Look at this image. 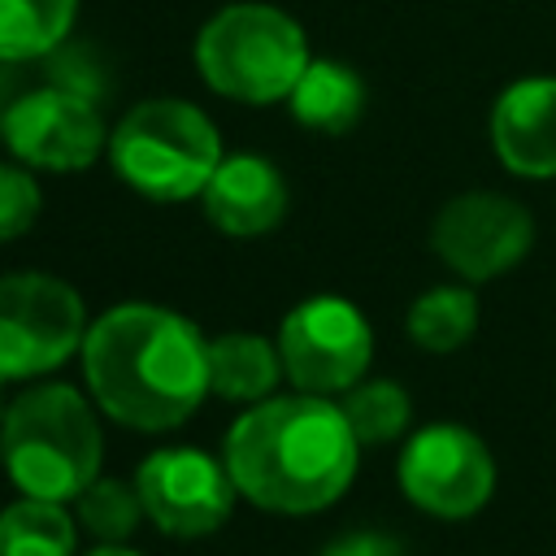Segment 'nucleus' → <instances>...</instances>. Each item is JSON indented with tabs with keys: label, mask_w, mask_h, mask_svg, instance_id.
<instances>
[{
	"label": "nucleus",
	"mask_w": 556,
	"mask_h": 556,
	"mask_svg": "<svg viewBox=\"0 0 556 556\" xmlns=\"http://www.w3.org/2000/svg\"><path fill=\"white\" fill-rule=\"evenodd\" d=\"M87 313L83 295L52 274L0 278V382L35 378L83 352Z\"/></svg>",
	"instance_id": "obj_6"
},
{
	"label": "nucleus",
	"mask_w": 556,
	"mask_h": 556,
	"mask_svg": "<svg viewBox=\"0 0 556 556\" xmlns=\"http://www.w3.org/2000/svg\"><path fill=\"white\" fill-rule=\"evenodd\" d=\"M361 443L326 395H269L226 434V469L243 500L265 513H317L356 478Z\"/></svg>",
	"instance_id": "obj_2"
},
{
	"label": "nucleus",
	"mask_w": 556,
	"mask_h": 556,
	"mask_svg": "<svg viewBox=\"0 0 556 556\" xmlns=\"http://www.w3.org/2000/svg\"><path fill=\"white\" fill-rule=\"evenodd\" d=\"M491 148L517 178H556V78L508 83L491 104Z\"/></svg>",
	"instance_id": "obj_12"
},
{
	"label": "nucleus",
	"mask_w": 556,
	"mask_h": 556,
	"mask_svg": "<svg viewBox=\"0 0 556 556\" xmlns=\"http://www.w3.org/2000/svg\"><path fill=\"white\" fill-rule=\"evenodd\" d=\"M400 486L430 517H473L495 491V460L486 443L456 421L421 426L400 452Z\"/></svg>",
	"instance_id": "obj_8"
},
{
	"label": "nucleus",
	"mask_w": 556,
	"mask_h": 556,
	"mask_svg": "<svg viewBox=\"0 0 556 556\" xmlns=\"http://www.w3.org/2000/svg\"><path fill=\"white\" fill-rule=\"evenodd\" d=\"M87 556H139V552H130V547H122V543H100V547L87 552Z\"/></svg>",
	"instance_id": "obj_23"
},
{
	"label": "nucleus",
	"mask_w": 556,
	"mask_h": 556,
	"mask_svg": "<svg viewBox=\"0 0 556 556\" xmlns=\"http://www.w3.org/2000/svg\"><path fill=\"white\" fill-rule=\"evenodd\" d=\"M204 217L235 239H252L274 230L287 217V178L265 156H222L217 174L200 191Z\"/></svg>",
	"instance_id": "obj_13"
},
{
	"label": "nucleus",
	"mask_w": 556,
	"mask_h": 556,
	"mask_svg": "<svg viewBox=\"0 0 556 556\" xmlns=\"http://www.w3.org/2000/svg\"><path fill=\"white\" fill-rule=\"evenodd\" d=\"M0 426H4V413H0Z\"/></svg>",
	"instance_id": "obj_24"
},
{
	"label": "nucleus",
	"mask_w": 556,
	"mask_h": 556,
	"mask_svg": "<svg viewBox=\"0 0 556 556\" xmlns=\"http://www.w3.org/2000/svg\"><path fill=\"white\" fill-rule=\"evenodd\" d=\"M291 113L300 126L321 130V135H343L361 122L365 113V83L352 65L343 61H308V70L300 74V83L291 87Z\"/></svg>",
	"instance_id": "obj_14"
},
{
	"label": "nucleus",
	"mask_w": 556,
	"mask_h": 556,
	"mask_svg": "<svg viewBox=\"0 0 556 556\" xmlns=\"http://www.w3.org/2000/svg\"><path fill=\"white\" fill-rule=\"evenodd\" d=\"M39 204H43V195H39L35 174L0 161V239L26 235L39 217Z\"/></svg>",
	"instance_id": "obj_21"
},
{
	"label": "nucleus",
	"mask_w": 556,
	"mask_h": 556,
	"mask_svg": "<svg viewBox=\"0 0 556 556\" xmlns=\"http://www.w3.org/2000/svg\"><path fill=\"white\" fill-rule=\"evenodd\" d=\"M278 356L295 391H308V395L352 391L369 369L374 330L352 300L313 295L282 317Z\"/></svg>",
	"instance_id": "obj_7"
},
{
	"label": "nucleus",
	"mask_w": 556,
	"mask_h": 556,
	"mask_svg": "<svg viewBox=\"0 0 556 556\" xmlns=\"http://www.w3.org/2000/svg\"><path fill=\"white\" fill-rule=\"evenodd\" d=\"M0 460L22 495L61 504L78 500L100 478L104 434L91 404L74 387L43 382L4 408Z\"/></svg>",
	"instance_id": "obj_3"
},
{
	"label": "nucleus",
	"mask_w": 556,
	"mask_h": 556,
	"mask_svg": "<svg viewBox=\"0 0 556 556\" xmlns=\"http://www.w3.org/2000/svg\"><path fill=\"white\" fill-rule=\"evenodd\" d=\"M78 17V0H0V61L52 56Z\"/></svg>",
	"instance_id": "obj_16"
},
{
	"label": "nucleus",
	"mask_w": 556,
	"mask_h": 556,
	"mask_svg": "<svg viewBox=\"0 0 556 556\" xmlns=\"http://www.w3.org/2000/svg\"><path fill=\"white\" fill-rule=\"evenodd\" d=\"M478 330V295L469 287H430L408 304V339L421 352H456Z\"/></svg>",
	"instance_id": "obj_17"
},
{
	"label": "nucleus",
	"mask_w": 556,
	"mask_h": 556,
	"mask_svg": "<svg viewBox=\"0 0 556 556\" xmlns=\"http://www.w3.org/2000/svg\"><path fill=\"white\" fill-rule=\"evenodd\" d=\"M530 243L534 217L526 213V204L500 191L452 195L430 226V248L465 282H491L508 274L530 252Z\"/></svg>",
	"instance_id": "obj_10"
},
{
	"label": "nucleus",
	"mask_w": 556,
	"mask_h": 556,
	"mask_svg": "<svg viewBox=\"0 0 556 556\" xmlns=\"http://www.w3.org/2000/svg\"><path fill=\"white\" fill-rule=\"evenodd\" d=\"M83 374L117 426L174 430L208 395V339L174 308L113 304L87 326Z\"/></svg>",
	"instance_id": "obj_1"
},
{
	"label": "nucleus",
	"mask_w": 556,
	"mask_h": 556,
	"mask_svg": "<svg viewBox=\"0 0 556 556\" xmlns=\"http://www.w3.org/2000/svg\"><path fill=\"white\" fill-rule=\"evenodd\" d=\"M343 417L356 434L361 447H374V443H391L408 430V417H413V404H408V391L391 378H369V382H356L352 391H343Z\"/></svg>",
	"instance_id": "obj_19"
},
{
	"label": "nucleus",
	"mask_w": 556,
	"mask_h": 556,
	"mask_svg": "<svg viewBox=\"0 0 556 556\" xmlns=\"http://www.w3.org/2000/svg\"><path fill=\"white\" fill-rule=\"evenodd\" d=\"M113 174L148 200H191L222 165V139L208 113L187 100H143L109 135Z\"/></svg>",
	"instance_id": "obj_5"
},
{
	"label": "nucleus",
	"mask_w": 556,
	"mask_h": 556,
	"mask_svg": "<svg viewBox=\"0 0 556 556\" xmlns=\"http://www.w3.org/2000/svg\"><path fill=\"white\" fill-rule=\"evenodd\" d=\"M0 117H4V113H0Z\"/></svg>",
	"instance_id": "obj_25"
},
{
	"label": "nucleus",
	"mask_w": 556,
	"mask_h": 556,
	"mask_svg": "<svg viewBox=\"0 0 556 556\" xmlns=\"http://www.w3.org/2000/svg\"><path fill=\"white\" fill-rule=\"evenodd\" d=\"M143 513V500H139V486L135 482H122V478H96L83 495H78V521L87 526L91 539L100 543H122L135 534Z\"/></svg>",
	"instance_id": "obj_20"
},
{
	"label": "nucleus",
	"mask_w": 556,
	"mask_h": 556,
	"mask_svg": "<svg viewBox=\"0 0 556 556\" xmlns=\"http://www.w3.org/2000/svg\"><path fill=\"white\" fill-rule=\"evenodd\" d=\"M282 378V356L278 343H269L265 334H217L208 339V391H217L222 400H248L261 404L274 395Z\"/></svg>",
	"instance_id": "obj_15"
},
{
	"label": "nucleus",
	"mask_w": 556,
	"mask_h": 556,
	"mask_svg": "<svg viewBox=\"0 0 556 556\" xmlns=\"http://www.w3.org/2000/svg\"><path fill=\"white\" fill-rule=\"evenodd\" d=\"M321 556H400V547H395L387 534H369V530H361V534H343V539L330 543Z\"/></svg>",
	"instance_id": "obj_22"
},
{
	"label": "nucleus",
	"mask_w": 556,
	"mask_h": 556,
	"mask_svg": "<svg viewBox=\"0 0 556 556\" xmlns=\"http://www.w3.org/2000/svg\"><path fill=\"white\" fill-rule=\"evenodd\" d=\"M4 143L17 161L35 169H87L109 148L104 117L96 109V91L74 83H48L39 91L17 96L0 117Z\"/></svg>",
	"instance_id": "obj_9"
},
{
	"label": "nucleus",
	"mask_w": 556,
	"mask_h": 556,
	"mask_svg": "<svg viewBox=\"0 0 556 556\" xmlns=\"http://www.w3.org/2000/svg\"><path fill=\"white\" fill-rule=\"evenodd\" d=\"M78 530L56 500L22 495L0 513V556H74Z\"/></svg>",
	"instance_id": "obj_18"
},
{
	"label": "nucleus",
	"mask_w": 556,
	"mask_h": 556,
	"mask_svg": "<svg viewBox=\"0 0 556 556\" xmlns=\"http://www.w3.org/2000/svg\"><path fill=\"white\" fill-rule=\"evenodd\" d=\"M308 61L313 56L300 22L261 0H239L217 9L195 35L200 78L217 96L243 104H274L291 96Z\"/></svg>",
	"instance_id": "obj_4"
},
{
	"label": "nucleus",
	"mask_w": 556,
	"mask_h": 556,
	"mask_svg": "<svg viewBox=\"0 0 556 556\" xmlns=\"http://www.w3.org/2000/svg\"><path fill=\"white\" fill-rule=\"evenodd\" d=\"M143 513L156 530L174 539H200L213 534L230 508H235V478L226 460H213L200 447H161L152 452L135 473Z\"/></svg>",
	"instance_id": "obj_11"
}]
</instances>
